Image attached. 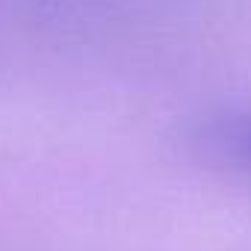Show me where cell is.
I'll use <instances>...</instances> for the list:
<instances>
[{
  "label": "cell",
  "instance_id": "cell-1",
  "mask_svg": "<svg viewBox=\"0 0 251 251\" xmlns=\"http://www.w3.org/2000/svg\"><path fill=\"white\" fill-rule=\"evenodd\" d=\"M219 145L225 151H230L233 160H239L242 166L251 169V121H236L230 127H225L219 133Z\"/></svg>",
  "mask_w": 251,
  "mask_h": 251
}]
</instances>
